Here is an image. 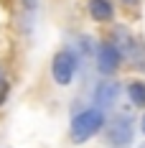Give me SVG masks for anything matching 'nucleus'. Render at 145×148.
Masks as SVG:
<instances>
[{
    "label": "nucleus",
    "instance_id": "f257e3e1",
    "mask_svg": "<svg viewBox=\"0 0 145 148\" xmlns=\"http://www.w3.org/2000/svg\"><path fill=\"white\" fill-rule=\"evenodd\" d=\"M104 123H107V120H104V110H99V107H87V110L76 112L71 118V125H69V138H71V143L74 146L87 143L89 138H94V135L104 128Z\"/></svg>",
    "mask_w": 145,
    "mask_h": 148
},
{
    "label": "nucleus",
    "instance_id": "f03ea898",
    "mask_svg": "<svg viewBox=\"0 0 145 148\" xmlns=\"http://www.w3.org/2000/svg\"><path fill=\"white\" fill-rule=\"evenodd\" d=\"M102 140L107 148H130L132 146V120L127 115H117L110 123H104L102 128Z\"/></svg>",
    "mask_w": 145,
    "mask_h": 148
},
{
    "label": "nucleus",
    "instance_id": "7ed1b4c3",
    "mask_svg": "<svg viewBox=\"0 0 145 148\" xmlns=\"http://www.w3.org/2000/svg\"><path fill=\"white\" fill-rule=\"evenodd\" d=\"M112 44L117 46L120 56L125 61H130L132 66H138V69H145V49H143V44H140L138 38H132V33L127 28H122V26L115 28Z\"/></svg>",
    "mask_w": 145,
    "mask_h": 148
},
{
    "label": "nucleus",
    "instance_id": "20e7f679",
    "mask_svg": "<svg viewBox=\"0 0 145 148\" xmlns=\"http://www.w3.org/2000/svg\"><path fill=\"white\" fill-rule=\"evenodd\" d=\"M76 54H74L71 49H64V51H59L54 61H51V77H54V82H56L59 87H66V84H71L74 74H76Z\"/></svg>",
    "mask_w": 145,
    "mask_h": 148
},
{
    "label": "nucleus",
    "instance_id": "39448f33",
    "mask_svg": "<svg viewBox=\"0 0 145 148\" xmlns=\"http://www.w3.org/2000/svg\"><path fill=\"white\" fill-rule=\"evenodd\" d=\"M94 61H97V69H99L102 77H110V74H115L117 69H120L122 56H120V51H117V46L112 44V41H102V44L97 46Z\"/></svg>",
    "mask_w": 145,
    "mask_h": 148
},
{
    "label": "nucleus",
    "instance_id": "423d86ee",
    "mask_svg": "<svg viewBox=\"0 0 145 148\" xmlns=\"http://www.w3.org/2000/svg\"><path fill=\"white\" fill-rule=\"evenodd\" d=\"M117 97H120V84L112 82V79H102L94 89V102H97L99 110H110L117 102Z\"/></svg>",
    "mask_w": 145,
    "mask_h": 148
},
{
    "label": "nucleus",
    "instance_id": "0eeeda50",
    "mask_svg": "<svg viewBox=\"0 0 145 148\" xmlns=\"http://www.w3.org/2000/svg\"><path fill=\"white\" fill-rule=\"evenodd\" d=\"M87 8H89V15L94 21H99V23H107V21L115 18V8H112L110 0H89Z\"/></svg>",
    "mask_w": 145,
    "mask_h": 148
},
{
    "label": "nucleus",
    "instance_id": "6e6552de",
    "mask_svg": "<svg viewBox=\"0 0 145 148\" xmlns=\"http://www.w3.org/2000/svg\"><path fill=\"white\" fill-rule=\"evenodd\" d=\"M127 95H130L132 105L145 107V82H130V84H127Z\"/></svg>",
    "mask_w": 145,
    "mask_h": 148
},
{
    "label": "nucleus",
    "instance_id": "1a4fd4ad",
    "mask_svg": "<svg viewBox=\"0 0 145 148\" xmlns=\"http://www.w3.org/2000/svg\"><path fill=\"white\" fill-rule=\"evenodd\" d=\"M122 3H125V5H138L140 0H122Z\"/></svg>",
    "mask_w": 145,
    "mask_h": 148
},
{
    "label": "nucleus",
    "instance_id": "9d476101",
    "mask_svg": "<svg viewBox=\"0 0 145 148\" xmlns=\"http://www.w3.org/2000/svg\"><path fill=\"white\" fill-rule=\"evenodd\" d=\"M140 128H143V133H145V115H143V120H140Z\"/></svg>",
    "mask_w": 145,
    "mask_h": 148
},
{
    "label": "nucleus",
    "instance_id": "9b49d317",
    "mask_svg": "<svg viewBox=\"0 0 145 148\" xmlns=\"http://www.w3.org/2000/svg\"><path fill=\"white\" fill-rule=\"evenodd\" d=\"M0 82H3V69H0Z\"/></svg>",
    "mask_w": 145,
    "mask_h": 148
}]
</instances>
